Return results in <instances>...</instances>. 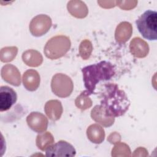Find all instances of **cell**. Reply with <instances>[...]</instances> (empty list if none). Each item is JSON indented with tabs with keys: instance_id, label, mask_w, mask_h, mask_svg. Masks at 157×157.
Wrapping results in <instances>:
<instances>
[{
	"instance_id": "25",
	"label": "cell",
	"mask_w": 157,
	"mask_h": 157,
	"mask_svg": "<svg viewBox=\"0 0 157 157\" xmlns=\"http://www.w3.org/2000/svg\"><path fill=\"white\" fill-rule=\"evenodd\" d=\"M120 140H121L120 135L117 132H113L111 133L107 138V140L110 143L113 144L119 142L120 141Z\"/></svg>"
},
{
	"instance_id": "13",
	"label": "cell",
	"mask_w": 157,
	"mask_h": 157,
	"mask_svg": "<svg viewBox=\"0 0 157 157\" xmlns=\"http://www.w3.org/2000/svg\"><path fill=\"white\" fill-rule=\"evenodd\" d=\"M22 79L24 86L30 91L36 90L40 85L39 74L34 69L27 70L23 74Z\"/></svg>"
},
{
	"instance_id": "16",
	"label": "cell",
	"mask_w": 157,
	"mask_h": 157,
	"mask_svg": "<svg viewBox=\"0 0 157 157\" xmlns=\"http://www.w3.org/2000/svg\"><path fill=\"white\" fill-rule=\"evenodd\" d=\"M67 8L69 12L76 18H83L88 15L87 6L82 1H70L67 3Z\"/></svg>"
},
{
	"instance_id": "8",
	"label": "cell",
	"mask_w": 157,
	"mask_h": 157,
	"mask_svg": "<svg viewBox=\"0 0 157 157\" xmlns=\"http://www.w3.org/2000/svg\"><path fill=\"white\" fill-rule=\"evenodd\" d=\"M17 100L16 92L8 86L0 87V111L4 112L9 110Z\"/></svg>"
},
{
	"instance_id": "21",
	"label": "cell",
	"mask_w": 157,
	"mask_h": 157,
	"mask_svg": "<svg viewBox=\"0 0 157 157\" xmlns=\"http://www.w3.org/2000/svg\"><path fill=\"white\" fill-rule=\"evenodd\" d=\"M89 94L86 91H84L77 97L75 101V104L78 109L85 110L89 109L92 105V101L89 98Z\"/></svg>"
},
{
	"instance_id": "7",
	"label": "cell",
	"mask_w": 157,
	"mask_h": 157,
	"mask_svg": "<svg viewBox=\"0 0 157 157\" xmlns=\"http://www.w3.org/2000/svg\"><path fill=\"white\" fill-rule=\"evenodd\" d=\"M45 151L47 156L72 157L76 154L74 147L65 140H59L56 144H52Z\"/></svg>"
},
{
	"instance_id": "24",
	"label": "cell",
	"mask_w": 157,
	"mask_h": 157,
	"mask_svg": "<svg viewBox=\"0 0 157 157\" xmlns=\"http://www.w3.org/2000/svg\"><path fill=\"white\" fill-rule=\"evenodd\" d=\"M130 2V1H116V3L117 4L118 6H119L121 9H124V10H130L131 9L134 8L136 6V4L137 3V2L136 1H133L130 4H129V3Z\"/></svg>"
},
{
	"instance_id": "9",
	"label": "cell",
	"mask_w": 157,
	"mask_h": 157,
	"mask_svg": "<svg viewBox=\"0 0 157 157\" xmlns=\"http://www.w3.org/2000/svg\"><path fill=\"white\" fill-rule=\"evenodd\" d=\"M28 126L34 131L41 133L44 132L48 127V120L42 113L37 112H31L26 118Z\"/></svg>"
},
{
	"instance_id": "23",
	"label": "cell",
	"mask_w": 157,
	"mask_h": 157,
	"mask_svg": "<svg viewBox=\"0 0 157 157\" xmlns=\"http://www.w3.org/2000/svg\"><path fill=\"white\" fill-rule=\"evenodd\" d=\"M93 51V45L91 42L85 39L82 41L79 46V54L83 59H87L90 58Z\"/></svg>"
},
{
	"instance_id": "18",
	"label": "cell",
	"mask_w": 157,
	"mask_h": 157,
	"mask_svg": "<svg viewBox=\"0 0 157 157\" xmlns=\"http://www.w3.org/2000/svg\"><path fill=\"white\" fill-rule=\"evenodd\" d=\"M22 59L28 66L37 67L42 64L43 57L38 51L31 49L23 53Z\"/></svg>"
},
{
	"instance_id": "17",
	"label": "cell",
	"mask_w": 157,
	"mask_h": 157,
	"mask_svg": "<svg viewBox=\"0 0 157 157\" xmlns=\"http://www.w3.org/2000/svg\"><path fill=\"white\" fill-rule=\"evenodd\" d=\"M88 139L94 144L102 143L105 137V132L102 126L98 124H93L90 125L86 130Z\"/></svg>"
},
{
	"instance_id": "19",
	"label": "cell",
	"mask_w": 157,
	"mask_h": 157,
	"mask_svg": "<svg viewBox=\"0 0 157 157\" xmlns=\"http://www.w3.org/2000/svg\"><path fill=\"white\" fill-rule=\"evenodd\" d=\"M54 142V138L50 132H41L37 135L36 140V145L40 150H46Z\"/></svg>"
},
{
	"instance_id": "22",
	"label": "cell",
	"mask_w": 157,
	"mask_h": 157,
	"mask_svg": "<svg viewBox=\"0 0 157 157\" xmlns=\"http://www.w3.org/2000/svg\"><path fill=\"white\" fill-rule=\"evenodd\" d=\"M112 156H130L131 150L129 146L121 142H118L112 150Z\"/></svg>"
},
{
	"instance_id": "12",
	"label": "cell",
	"mask_w": 157,
	"mask_h": 157,
	"mask_svg": "<svg viewBox=\"0 0 157 157\" xmlns=\"http://www.w3.org/2000/svg\"><path fill=\"white\" fill-rule=\"evenodd\" d=\"M129 49L131 54L137 58H144L149 52L148 44L140 37H134L131 41Z\"/></svg>"
},
{
	"instance_id": "11",
	"label": "cell",
	"mask_w": 157,
	"mask_h": 157,
	"mask_svg": "<svg viewBox=\"0 0 157 157\" xmlns=\"http://www.w3.org/2000/svg\"><path fill=\"white\" fill-rule=\"evenodd\" d=\"M91 117L96 122L105 127L111 126L115 121V117L107 116L101 105H97L94 107L91 112Z\"/></svg>"
},
{
	"instance_id": "5",
	"label": "cell",
	"mask_w": 157,
	"mask_h": 157,
	"mask_svg": "<svg viewBox=\"0 0 157 157\" xmlns=\"http://www.w3.org/2000/svg\"><path fill=\"white\" fill-rule=\"evenodd\" d=\"M51 88L53 93L59 98H66L71 95L74 89L71 78L62 73L56 74L52 77Z\"/></svg>"
},
{
	"instance_id": "6",
	"label": "cell",
	"mask_w": 157,
	"mask_h": 157,
	"mask_svg": "<svg viewBox=\"0 0 157 157\" xmlns=\"http://www.w3.org/2000/svg\"><path fill=\"white\" fill-rule=\"evenodd\" d=\"M52 26V19L47 15L40 14L34 17L29 23V31L31 34L39 37L46 34Z\"/></svg>"
},
{
	"instance_id": "3",
	"label": "cell",
	"mask_w": 157,
	"mask_h": 157,
	"mask_svg": "<svg viewBox=\"0 0 157 157\" xmlns=\"http://www.w3.org/2000/svg\"><path fill=\"white\" fill-rule=\"evenodd\" d=\"M137 29L142 36L149 40L157 39V13L148 10L142 13L136 21Z\"/></svg>"
},
{
	"instance_id": "15",
	"label": "cell",
	"mask_w": 157,
	"mask_h": 157,
	"mask_svg": "<svg viewBox=\"0 0 157 157\" xmlns=\"http://www.w3.org/2000/svg\"><path fill=\"white\" fill-rule=\"evenodd\" d=\"M132 27L130 23L123 21L120 23L117 27L115 37L117 42L122 44L128 41L131 36Z\"/></svg>"
},
{
	"instance_id": "14",
	"label": "cell",
	"mask_w": 157,
	"mask_h": 157,
	"mask_svg": "<svg viewBox=\"0 0 157 157\" xmlns=\"http://www.w3.org/2000/svg\"><path fill=\"white\" fill-rule=\"evenodd\" d=\"M44 110L47 117L52 121L59 120L63 113V106L58 100H50L44 107Z\"/></svg>"
},
{
	"instance_id": "2",
	"label": "cell",
	"mask_w": 157,
	"mask_h": 157,
	"mask_svg": "<svg viewBox=\"0 0 157 157\" xmlns=\"http://www.w3.org/2000/svg\"><path fill=\"white\" fill-rule=\"evenodd\" d=\"M82 72L85 87L89 95L94 93L99 82L108 80L115 74L114 66L105 61L85 66L82 69Z\"/></svg>"
},
{
	"instance_id": "20",
	"label": "cell",
	"mask_w": 157,
	"mask_h": 157,
	"mask_svg": "<svg viewBox=\"0 0 157 157\" xmlns=\"http://www.w3.org/2000/svg\"><path fill=\"white\" fill-rule=\"evenodd\" d=\"M18 48L17 47H6L2 48L0 52V59L3 63L10 62L17 56Z\"/></svg>"
},
{
	"instance_id": "10",
	"label": "cell",
	"mask_w": 157,
	"mask_h": 157,
	"mask_svg": "<svg viewBox=\"0 0 157 157\" xmlns=\"http://www.w3.org/2000/svg\"><path fill=\"white\" fill-rule=\"evenodd\" d=\"M2 78L12 85L18 86L21 83L20 72L17 67L12 64L4 65L1 71Z\"/></svg>"
},
{
	"instance_id": "4",
	"label": "cell",
	"mask_w": 157,
	"mask_h": 157,
	"mask_svg": "<svg viewBox=\"0 0 157 157\" xmlns=\"http://www.w3.org/2000/svg\"><path fill=\"white\" fill-rule=\"evenodd\" d=\"M71 40L66 36L59 35L52 37L44 47L45 56L51 59H56L63 56L70 49Z\"/></svg>"
},
{
	"instance_id": "1",
	"label": "cell",
	"mask_w": 157,
	"mask_h": 157,
	"mask_svg": "<svg viewBox=\"0 0 157 157\" xmlns=\"http://www.w3.org/2000/svg\"><path fill=\"white\" fill-rule=\"evenodd\" d=\"M101 105L109 117H120L128 110L130 102L124 91L119 89L115 83H108L104 86Z\"/></svg>"
}]
</instances>
